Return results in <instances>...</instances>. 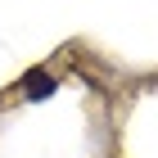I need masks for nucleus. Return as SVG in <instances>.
<instances>
[{"instance_id": "1", "label": "nucleus", "mask_w": 158, "mask_h": 158, "mask_svg": "<svg viewBox=\"0 0 158 158\" xmlns=\"http://www.w3.org/2000/svg\"><path fill=\"white\" fill-rule=\"evenodd\" d=\"M23 90H27L32 99H45L50 90H54V77H50V73H41V68H32V73L23 77Z\"/></svg>"}]
</instances>
